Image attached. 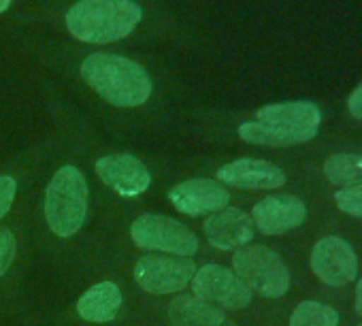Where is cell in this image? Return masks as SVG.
I'll return each mask as SVG.
<instances>
[{"label": "cell", "mask_w": 362, "mask_h": 326, "mask_svg": "<svg viewBox=\"0 0 362 326\" xmlns=\"http://www.w3.org/2000/svg\"><path fill=\"white\" fill-rule=\"evenodd\" d=\"M322 113L309 100L267 105L256 113V122L239 126V136L252 145L288 147L311 141L320 130Z\"/></svg>", "instance_id": "cell-1"}, {"label": "cell", "mask_w": 362, "mask_h": 326, "mask_svg": "<svg viewBox=\"0 0 362 326\" xmlns=\"http://www.w3.org/2000/svg\"><path fill=\"white\" fill-rule=\"evenodd\" d=\"M88 86L115 107H139L151 96V79L147 71L115 54H92L81 64Z\"/></svg>", "instance_id": "cell-2"}, {"label": "cell", "mask_w": 362, "mask_h": 326, "mask_svg": "<svg viewBox=\"0 0 362 326\" xmlns=\"http://www.w3.org/2000/svg\"><path fill=\"white\" fill-rule=\"evenodd\" d=\"M141 22V7L132 0H79L66 13L69 33L94 45L128 37Z\"/></svg>", "instance_id": "cell-3"}, {"label": "cell", "mask_w": 362, "mask_h": 326, "mask_svg": "<svg viewBox=\"0 0 362 326\" xmlns=\"http://www.w3.org/2000/svg\"><path fill=\"white\" fill-rule=\"evenodd\" d=\"M88 216V184L79 169L62 167L49 182L45 194V218L54 235H75Z\"/></svg>", "instance_id": "cell-4"}, {"label": "cell", "mask_w": 362, "mask_h": 326, "mask_svg": "<svg viewBox=\"0 0 362 326\" xmlns=\"http://www.w3.org/2000/svg\"><path fill=\"white\" fill-rule=\"evenodd\" d=\"M233 267L237 277L264 298H279L290 288V273L284 260L264 245L241 248L233 256Z\"/></svg>", "instance_id": "cell-5"}, {"label": "cell", "mask_w": 362, "mask_h": 326, "mask_svg": "<svg viewBox=\"0 0 362 326\" xmlns=\"http://www.w3.org/2000/svg\"><path fill=\"white\" fill-rule=\"evenodd\" d=\"M130 235L132 241L143 250L168 252L175 256H188V258L199 250L197 235L188 226L166 216L145 214L136 218L130 226Z\"/></svg>", "instance_id": "cell-6"}, {"label": "cell", "mask_w": 362, "mask_h": 326, "mask_svg": "<svg viewBox=\"0 0 362 326\" xmlns=\"http://www.w3.org/2000/svg\"><path fill=\"white\" fill-rule=\"evenodd\" d=\"M197 273L188 256H143L134 264L136 284L151 294H170L184 290Z\"/></svg>", "instance_id": "cell-7"}, {"label": "cell", "mask_w": 362, "mask_h": 326, "mask_svg": "<svg viewBox=\"0 0 362 326\" xmlns=\"http://www.w3.org/2000/svg\"><path fill=\"white\" fill-rule=\"evenodd\" d=\"M192 292L220 309H241L252 303L250 288L235 271L220 264H205L199 269L192 277Z\"/></svg>", "instance_id": "cell-8"}, {"label": "cell", "mask_w": 362, "mask_h": 326, "mask_svg": "<svg viewBox=\"0 0 362 326\" xmlns=\"http://www.w3.org/2000/svg\"><path fill=\"white\" fill-rule=\"evenodd\" d=\"M311 269L320 281L339 288L349 284L358 271V258L347 241L341 237H324L313 245Z\"/></svg>", "instance_id": "cell-9"}, {"label": "cell", "mask_w": 362, "mask_h": 326, "mask_svg": "<svg viewBox=\"0 0 362 326\" xmlns=\"http://www.w3.org/2000/svg\"><path fill=\"white\" fill-rule=\"evenodd\" d=\"M96 175L119 197L132 199L143 194L149 184V171L143 167V162L130 153H109L96 162Z\"/></svg>", "instance_id": "cell-10"}, {"label": "cell", "mask_w": 362, "mask_h": 326, "mask_svg": "<svg viewBox=\"0 0 362 326\" xmlns=\"http://www.w3.org/2000/svg\"><path fill=\"white\" fill-rule=\"evenodd\" d=\"M168 201L177 211L186 216H207L224 209L230 201V194L224 184L216 180H190L170 188Z\"/></svg>", "instance_id": "cell-11"}, {"label": "cell", "mask_w": 362, "mask_h": 326, "mask_svg": "<svg viewBox=\"0 0 362 326\" xmlns=\"http://www.w3.org/2000/svg\"><path fill=\"white\" fill-rule=\"evenodd\" d=\"M252 220L262 235H284L307 220V207L294 197H267L254 205Z\"/></svg>", "instance_id": "cell-12"}, {"label": "cell", "mask_w": 362, "mask_h": 326, "mask_svg": "<svg viewBox=\"0 0 362 326\" xmlns=\"http://www.w3.org/2000/svg\"><path fill=\"white\" fill-rule=\"evenodd\" d=\"M254 220L241 209L224 207L216 214H211L203 231L207 235V241L218 250H241L254 239Z\"/></svg>", "instance_id": "cell-13"}, {"label": "cell", "mask_w": 362, "mask_h": 326, "mask_svg": "<svg viewBox=\"0 0 362 326\" xmlns=\"http://www.w3.org/2000/svg\"><path fill=\"white\" fill-rule=\"evenodd\" d=\"M218 182L241 190H275L286 184V175L267 160L241 158L218 171Z\"/></svg>", "instance_id": "cell-14"}, {"label": "cell", "mask_w": 362, "mask_h": 326, "mask_svg": "<svg viewBox=\"0 0 362 326\" xmlns=\"http://www.w3.org/2000/svg\"><path fill=\"white\" fill-rule=\"evenodd\" d=\"M122 307V290L113 281H100L92 286L77 303V313L88 322H111Z\"/></svg>", "instance_id": "cell-15"}, {"label": "cell", "mask_w": 362, "mask_h": 326, "mask_svg": "<svg viewBox=\"0 0 362 326\" xmlns=\"http://www.w3.org/2000/svg\"><path fill=\"white\" fill-rule=\"evenodd\" d=\"M170 326H220L224 322V309L190 294H181L168 305Z\"/></svg>", "instance_id": "cell-16"}, {"label": "cell", "mask_w": 362, "mask_h": 326, "mask_svg": "<svg viewBox=\"0 0 362 326\" xmlns=\"http://www.w3.org/2000/svg\"><path fill=\"white\" fill-rule=\"evenodd\" d=\"M324 175L339 186H362V156L360 153H334L324 162Z\"/></svg>", "instance_id": "cell-17"}, {"label": "cell", "mask_w": 362, "mask_h": 326, "mask_svg": "<svg viewBox=\"0 0 362 326\" xmlns=\"http://www.w3.org/2000/svg\"><path fill=\"white\" fill-rule=\"evenodd\" d=\"M337 322L339 313L317 301H303L290 318V326H337Z\"/></svg>", "instance_id": "cell-18"}, {"label": "cell", "mask_w": 362, "mask_h": 326, "mask_svg": "<svg viewBox=\"0 0 362 326\" xmlns=\"http://www.w3.org/2000/svg\"><path fill=\"white\" fill-rule=\"evenodd\" d=\"M334 203L343 214L362 218V186H349L334 192Z\"/></svg>", "instance_id": "cell-19"}, {"label": "cell", "mask_w": 362, "mask_h": 326, "mask_svg": "<svg viewBox=\"0 0 362 326\" xmlns=\"http://www.w3.org/2000/svg\"><path fill=\"white\" fill-rule=\"evenodd\" d=\"M16 237L11 235V231H0V277L7 273V269L11 267L13 258H16Z\"/></svg>", "instance_id": "cell-20"}, {"label": "cell", "mask_w": 362, "mask_h": 326, "mask_svg": "<svg viewBox=\"0 0 362 326\" xmlns=\"http://www.w3.org/2000/svg\"><path fill=\"white\" fill-rule=\"evenodd\" d=\"M16 190H18V184L13 177H9V175L0 177V220H3V216L11 209L13 199H16Z\"/></svg>", "instance_id": "cell-21"}, {"label": "cell", "mask_w": 362, "mask_h": 326, "mask_svg": "<svg viewBox=\"0 0 362 326\" xmlns=\"http://www.w3.org/2000/svg\"><path fill=\"white\" fill-rule=\"evenodd\" d=\"M347 111H349L351 117L362 120V83L349 94V98H347Z\"/></svg>", "instance_id": "cell-22"}, {"label": "cell", "mask_w": 362, "mask_h": 326, "mask_svg": "<svg viewBox=\"0 0 362 326\" xmlns=\"http://www.w3.org/2000/svg\"><path fill=\"white\" fill-rule=\"evenodd\" d=\"M354 303H356V311L362 315V277L356 286V296H354Z\"/></svg>", "instance_id": "cell-23"}, {"label": "cell", "mask_w": 362, "mask_h": 326, "mask_svg": "<svg viewBox=\"0 0 362 326\" xmlns=\"http://www.w3.org/2000/svg\"><path fill=\"white\" fill-rule=\"evenodd\" d=\"M11 5V0H0V13H5Z\"/></svg>", "instance_id": "cell-24"}, {"label": "cell", "mask_w": 362, "mask_h": 326, "mask_svg": "<svg viewBox=\"0 0 362 326\" xmlns=\"http://www.w3.org/2000/svg\"><path fill=\"white\" fill-rule=\"evenodd\" d=\"M358 326H362V322H360V324H358Z\"/></svg>", "instance_id": "cell-25"}]
</instances>
